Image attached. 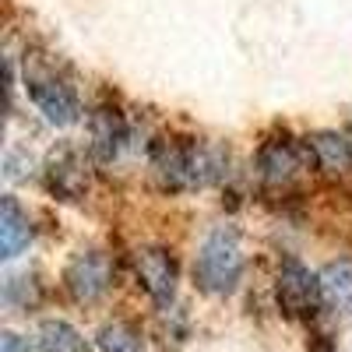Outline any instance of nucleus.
I'll return each instance as SVG.
<instances>
[{
	"label": "nucleus",
	"mask_w": 352,
	"mask_h": 352,
	"mask_svg": "<svg viewBox=\"0 0 352 352\" xmlns=\"http://www.w3.org/2000/svg\"><path fill=\"white\" fill-rule=\"evenodd\" d=\"M155 173L162 176V184L169 190H194V187H208L222 180V173L229 166V155L219 144H204V141H162L155 144Z\"/></svg>",
	"instance_id": "obj_1"
},
{
	"label": "nucleus",
	"mask_w": 352,
	"mask_h": 352,
	"mask_svg": "<svg viewBox=\"0 0 352 352\" xmlns=\"http://www.w3.org/2000/svg\"><path fill=\"white\" fill-rule=\"evenodd\" d=\"M240 275H243V250H240L236 229H229V226L212 229L194 261L197 289L208 292V296H229L240 285Z\"/></svg>",
	"instance_id": "obj_2"
},
{
	"label": "nucleus",
	"mask_w": 352,
	"mask_h": 352,
	"mask_svg": "<svg viewBox=\"0 0 352 352\" xmlns=\"http://www.w3.org/2000/svg\"><path fill=\"white\" fill-rule=\"evenodd\" d=\"M25 88H28V96H32L36 109L46 116L53 127H71L78 116H81L78 92L64 78H56L53 71H32V74H25Z\"/></svg>",
	"instance_id": "obj_3"
},
{
	"label": "nucleus",
	"mask_w": 352,
	"mask_h": 352,
	"mask_svg": "<svg viewBox=\"0 0 352 352\" xmlns=\"http://www.w3.org/2000/svg\"><path fill=\"white\" fill-rule=\"evenodd\" d=\"M278 307L289 317H314L324 303V289H320V275H310V268L296 257H285L282 268H278Z\"/></svg>",
	"instance_id": "obj_4"
},
{
	"label": "nucleus",
	"mask_w": 352,
	"mask_h": 352,
	"mask_svg": "<svg viewBox=\"0 0 352 352\" xmlns=\"http://www.w3.org/2000/svg\"><path fill=\"white\" fill-rule=\"evenodd\" d=\"M64 282L78 303H99L113 285V264L102 250H81L71 257Z\"/></svg>",
	"instance_id": "obj_5"
},
{
	"label": "nucleus",
	"mask_w": 352,
	"mask_h": 352,
	"mask_svg": "<svg viewBox=\"0 0 352 352\" xmlns=\"http://www.w3.org/2000/svg\"><path fill=\"white\" fill-rule=\"evenodd\" d=\"M92 184V173H88V159L74 148V144H60L50 162H46V187L50 194L64 197V201H81Z\"/></svg>",
	"instance_id": "obj_6"
},
{
	"label": "nucleus",
	"mask_w": 352,
	"mask_h": 352,
	"mask_svg": "<svg viewBox=\"0 0 352 352\" xmlns=\"http://www.w3.org/2000/svg\"><path fill=\"white\" fill-rule=\"evenodd\" d=\"M134 272H138V285L152 296V303L169 307L176 296V257L162 247H144L134 257Z\"/></svg>",
	"instance_id": "obj_7"
},
{
	"label": "nucleus",
	"mask_w": 352,
	"mask_h": 352,
	"mask_svg": "<svg viewBox=\"0 0 352 352\" xmlns=\"http://www.w3.org/2000/svg\"><path fill=\"white\" fill-rule=\"evenodd\" d=\"M303 159H314L310 152V141L303 144H292V141H268L257 155V169L268 184H289L292 176L303 169Z\"/></svg>",
	"instance_id": "obj_8"
},
{
	"label": "nucleus",
	"mask_w": 352,
	"mask_h": 352,
	"mask_svg": "<svg viewBox=\"0 0 352 352\" xmlns=\"http://www.w3.org/2000/svg\"><path fill=\"white\" fill-rule=\"evenodd\" d=\"M32 236H36L32 219L21 212V204L14 197H4V204H0V254L8 261L18 257L28 243H32Z\"/></svg>",
	"instance_id": "obj_9"
},
{
	"label": "nucleus",
	"mask_w": 352,
	"mask_h": 352,
	"mask_svg": "<svg viewBox=\"0 0 352 352\" xmlns=\"http://www.w3.org/2000/svg\"><path fill=\"white\" fill-rule=\"evenodd\" d=\"M310 141V152H314V162L324 169V173H349L352 169V141L338 131H317L307 138Z\"/></svg>",
	"instance_id": "obj_10"
},
{
	"label": "nucleus",
	"mask_w": 352,
	"mask_h": 352,
	"mask_svg": "<svg viewBox=\"0 0 352 352\" xmlns=\"http://www.w3.org/2000/svg\"><path fill=\"white\" fill-rule=\"evenodd\" d=\"M127 138V127H124V116L102 106L92 113V152L99 162H113L116 152H120V144Z\"/></svg>",
	"instance_id": "obj_11"
},
{
	"label": "nucleus",
	"mask_w": 352,
	"mask_h": 352,
	"mask_svg": "<svg viewBox=\"0 0 352 352\" xmlns=\"http://www.w3.org/2000/svg\"><path fill=\"white\" fill-rule=\"evenodd\" d=\"M320 289L335 314H352V261H328L320 268Z\"/></svg>",
	"instance_id": "obj_12"
},
{
	"label": "nucleus",
	"mask_w": 352,
	"mask_h": 352,
	"mask_svg": "<svg viewBox=\"0 0 352 352\" xmlns=\"http://www.w3.org/2000/svg\"><path fill=\"white\" fill-rule=\"evenodd\" d=\"M96 345H99V352H144L141 331L134 324H127V320H109V324H102L96 335Z\"/></svg>",
	"instance_id": "obj_13"
},
{
	"label": "nucleus",
	"mask_w": 352,
	"mask_h": 352,
	"mask_svg": "<svg viewBox=\"0 0 352 352\" xmlns=\"http://www.w3.org/2000/svg\"><path fill=\"white\" fill-rule=\"evenodd\" d=\"M39 349L43 352H88L85 338L67 324V320H43V328H39Z\"/></svg>",
	"instance_id": "obj_14"
},
{
	"label": "nucleus",
	"mask_w": 352,
	"mask_h": 352,
	"mask_svg": "<svg viewBox=\"0 0 352 352\" xmlns=\"http://www.w3.org/2000/svg\"><path fill=\"white\" fill-rule=\"evenodd\" d=\"M4 300H8V307H14V310H32V307L39 303V285H36V278H28V275L8 278Z\"/></svg>",
	"instance_id": "obj_15"
},
{
	"label": "nucleus",
	"mask_w": 352,
	"mask_h": 352,
	"mask_svg": "<svg viewBox=\"0 0 352 352\" xmlns=\"http://www.w3.org/2000/svg\"><path fill=\"white\" fill-rule=\"evenodd\" d=\"M0 352H32V349H28L14 331H4V338H0Z\"/></svg>",
	"instance_id": "obj_16"
}]
</instances>
